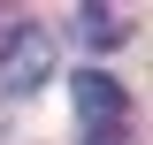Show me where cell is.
Masks as SVG:
<instances>
[{
	"label": "cell",
	"mask_w": 153,
	"mask_h": 145,
	"mask_svg": "<svg viewBox=\"0 0 153 145\" xmlns=\"http://www.w3.org/2000/svg\"><path fill=\"white\" fill-rule=\"evenodd\" d=\"M84 145H123V122H107V130H84Z\"/></svg>",
	"instance_id": "obj_4"
},
{
	"label": "cell",
	"mask_w": 153,
	"mask_h": 145,
	"mask_svg": "<svg viewBox=\"0 0 153 145\" xmlns=\"http://www.w3.org/2000/svg\"><path fill=\"white\" fill-rule=\"evenodd\" d=\"M76 31H84V46H123L130 38V16L123 8H76Z\"/></svg>",
	"instance_id": "obj_3"
},
{
	"label": "cell",
	"mask_w": 153,
	"mask_h": 145,
	"mask_svg": "<svg viewBox=\"0 0 153 145\" xmlns=\"http://www.w3.org/2000/svg\"><path fill=\"white\" fill-rule=\"evenodd\" d=\"M69 99H76V115H84V130H107V122L130 115V92L115 84L107 69H76L69 76Z\"/></svg>",
	"instance_id": "obj_2"
},
{
	"label": "cell",
	"mask_w": 153,
	"mask_h": 145,
	"mask_svg": "<svg viewBox=\"0 0 153 145\" xmlns=\"http://www.w3.org/2000/svg\"><path fill=\"white\" fill-rule=\"evenodd\" d=\"M46 69H54L46 31H38L31 16H8V8H0V92H38Z\"/></svg>",
	"instance_id": "obj_1"
}]
</instances>
